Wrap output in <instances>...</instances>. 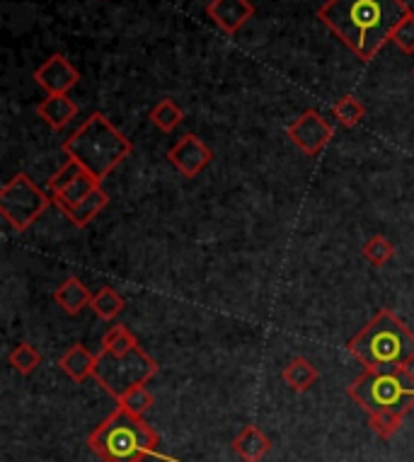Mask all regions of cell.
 I'll use <instances>...</instances> for the list:
<instances>
[{"label": "cell", "instance_id": "cell-1", "mask_svg": "<svg viewBox=\"0 0 414 462\" xmlns=\"http://www.w3.org/2000/svg\"><path fill=\"white\" fill-rule=\"evenodd\" d=\"M407 15V0H325L317 8V20L363 63L376 59Z\"/></svg>", "mask_w": 414, "mask_h": 462}, {"label": "cell", "instance_id": "cell-2", "mask_svg": "<svg viewBox=\"0 0 414 462\" xmlns=\"http://www.w3.org/2000/svg\"><path fill=\"white\" fill-rule=\"evenodd\" d=\"M347 349L371 371L409 368L414 364V332L398 318V312L383 308L349 339Z\"/></svg>", "mask_w": 414, "mask_h": 462}, {"label": "cell", "instance_id": "cell-3", "mask_svg": "<svg viewBox=\"0 0 414 462\" xmlns=\"http://www.w3.org/2000/svg\"><path fill=\"white\" fill-rule=\"evenodd\" d=\"M61 151L68 160H76L85 172L98 182H105L114 170L131 155L134 145L102 112H92L71 136Z\"/></svg>", "mask_w": 414, "mask_h": 462}, {"label": "cell", "instance_id": "cell-4", "mask_svg": "<svg viewBox=\"0 0 414 462\" xmlns=\"http://www.w3.org/2000/svg\"><path fill=\"white\" fill-rule=\"evenodd\" d=\"M88 446L102 462H144L148 457H160V436L146 424L144 417L131 414L119 407L88 436Z\"/></svg>", "mask_w": 414, "mask_h": 462}, {"label": "cell", "instance_id": "cell-5", "mask_svg": "<svg viewBox=\"0 0 414 462\" xmlns=\"http://www.w3.org/2000/svg\"><path fill=\"white\" fill-rule=\"evenodd\" d=\"M349 400H354L366 414L373 411H398L409 414L414 407V373L409 368L371 371L363 368L347 385Z\"/></svg>", "mask_w": 414, "mask_h": 462}, {"label": "cell", "instance_id": "cell-6", "mask_svg": "<svg viewBox=\"0 0 414 462\" xmlns=\"http://www.w3.org/2000/svg\"><path fill=\"white\" fill-rule=\"evenodd\" d=\"M158 371V361L148 351L141 349V344H138L134 351H128L124 356H114L109 351L99 349L92 378L98 380V385L105 387L114 400H119L121 394L128 393L131 387L144 385L151 378H155Z\"/></svg>", "mask_w": 414, "mask_h": 462}, {"label": "cell", "instance_id": "cell-7", "mask_svg": "<svg viewBox=\"0 0 414 462\" xmlns=\"http://www.w3.org/2000/svg\"><path fill=\"white\" fill-rule=\"evenodd\" d=\"M52 204V194L42 189L27 172H17L0 189V213L15 233L30 230Z\"/></svg>", "mask_w": 414, "mask_h": 462}, {"label": "cell", "instance_id": "cell-8", "mask_svg": "<svg viewBox=\"0 0 414 462\" xmlns=\"http://www.w3.org/2000/svg\"><path fill=\"white\" fill-rule=\"evenodd\" d=\"M287 136L298 145V151L313 158V155H320L332 143L334 126L317 109H306L296 122L288 124Z\"/></svg>", "mask_w": 414, "mask_h": 462}, {"label": "cell", "instance_id": "cell-9", "mask_svg": "<svg viewBox=\"0 0 414 462\" xmlns=\"http://www.w3.org/2000/svg\"><path fill=\"white\" fill-rule=\"evenodd\" d=\"M213 151L203 143L196 134H184L177 143L167 151V162L187 180L202 175L206 167L212 165Z\"/></svg>", "mask_w": 414, "mask_h": 462}, {"label": "cell", "instance_id": "cell-10", "mask_svg": "<svg viewBox=\"0 0 414 462\" xmlns=\"http://www.w3.org/2000/svg\"><path fill=\"white\" fill-rule=\"evenodd\" d=\"M34 83L46 95H68L80 83V73H78L76 66L68 61L63 53H53L34 70Z\"/></svg>", "mask_w": 414, "mask_h": 462}, {"label": "cell", "instance_id": "cell-11", "mask_svg": "<svg viewBox=\"0 0 414 462\" xmlns=\"http://www.w3.org/2000/svg\"><path fill=\"white\" fill-rule=\"evenodd\" d=\"M255 13L257 8L249 0H212L206 5V17L228 37L238 34L255 17Z\"/></svg>", "mask_w": 414, "mask_h": 462}, {"label": "cell", "instance_id": "cell-12", "mask_svg": "<svg viewBox=\"0 0 414 462\" xmlns=\"http://www.w3.org/2000/svg\"><path fill=\"white\" fill-rule=\"evenodd\" d=\"M233 453L240 457L242 462H262L271 450V440L269 436L259 429V426H242L240 433L235 436L233 443Z\"/></svg>", "mask_w": 414, "mask_h": 462}, {"label": "cell", "instance_id": "cell-13", "mask_svg": "<svg viewBox=\"0 0 414 462\" xmlns=\"http://www.w3.org/2000/svg\"><path fill=\"white\" fill-rule=\"evenodd\" d=\"M92 296H95V293H92L90 288L85 286L78 276H68V279L53 291V303L59 305L66 315H78V312H83L85 308H90Z\"/></svg>", "mask_w": 414, "mask_h": 462}, {"label": "cell", "instance_id": "cell-14", "mask_svg": "<svg viewBox=\"0 0 414 462\" xmlns=\"http://www.w3.org/2000/svg\"><path fill=\"white\" fill-rule=\"evenodd\" d=\"M95 365H98V354H92L85 344H73L59 358L61 371L66 373L71 380H76V383H85L88 378H92Z\"/></svg>", "mask_w": 414, "mask_h": 462}, {"label": "cell", "instance_id": "cell-15", "mask_svg": "<svg viewBox=\"0 0 414 462\" xmlns=\"http://www.w3.org/2000/svg\"><path fill=\"white\" fill-rule=\"evenodd\" d=\"M37 114L53 131H61L78 116V102L68 95H46L44 102L37 105Z\"/></svg>", "mask_w": 414, "mask_h": 462}, {"label": "cell", "instance_id": "cell-16", "mask_svg": "<svg viewBox=\"0 0 414 462\" xmlns=\"http://www.w3.org/2000/svg\"><path fill=\"white\" fill-rule=\"evenodd\" d=\"M281 380H284V385L291 387L294 393H308L310 387L320 380V371H317V365L313 364V361H308V358L296 356L284 365Z\"/></svg>", "mask_w": 414, "mask_h": 462}, {"label": "cell", "instance_id": "cell-17", "mask_svg": "<svg viewBox=\"0 0 414 462\" xmlns=\"http://www.w3.org/2000/svg\"><path fill=\"white\" fill-rule=\"evenodd\" d=\"M107 206H109V194H107L102 187L99 189H95L88 199H83L80 204L73 206V208H68L66 213V218L73 223V226L78 227H85V226H90L92 220L98 218L99 213L105 211Z\"/></svg>", "mask_w": 414, "mask_h": 462}, {"label": "cell", "instance_id": "cell-18", "mask_svg": "<svg viewBox=\"0 0 414 462\" xmlns=\"http://www.w3.org/2000/svg\"><path fill=\"white\" fill-rule=\"evenodd\" d=\"M102 187V182H98L95 177L90 175V172H83V175L78 177V180H73V182L68 184L66 189L61 191V194H56L53 199V206H59V211H68V208H73V206H78L83 199H88L95 189H99Z\"/></svg>", "mask_w": 414, "mask_h": 462}, {"label": "cell", "instance_id": "cell-19", "mask_svg": "<svg viewBox=\"0 0 414 462\" xmlns=\"http://www.w3.org/2000/svg\"><path fill=\"white\" fill-rule=\"evenodd\" d=\"M127 308V300L121 296L119 291H114L112 286H105L99 288L98 293L92 296V303H90V310L95 312V318L105 319V322H112L117 319L124 312Z\"/></svg>", "mask_w": 414, "mask_h": 462}, {"label": "cell", "instance_id": "cell-20", "mask_svg": "<svg viewBox=\"0 0 414 462\" xmlns=\"http://www.w3.org/2000/svg\"><path fill=\"white\" fill-rule=\"evenodd\" d=\"M151 124L155 129H160L163 134H173L177 126H182L184 122V112H182V106L170 97H163L158 105L151 109Z\"/></svg>", "mask_w": 414, "mask_h": 462}, {"label": "cell", "instance_id": "cell-21", "mask_svg": "<svg viewBox=\"0 0 414 462\" xmlns=\"http://www.w3.org/2000/svg\"><path fill=\"white\" fill-rule=\"evenodd\" d=\"M8 364L13 365V371L20 373L23 378H27V375H32L42 365V354H39L37 346L30 344V341H20L8 354Z\"/></svg>", "mask_w": 414, "mask_h": 462}, {"label": "cell", "instance_id": "cell-22", "mask_svg": "<svg viewBox=\"0 0 414 462\" xmlns=\"http://www.w3.org/2000/svg\"><path fill=\"white\" fill-rule=\"evenodd\" d=\"M332 116L337 119L344 129H356L366 116V106L362 99H356L354 95H344L332 105Z\"/></svg>", "mask_w": 414, "mask_h": 462}, {"label": "cell", "instance_id": "cell-23", "mask_svg": "<svg viewBox=\"0 0 414 462\" xmlns=\"http://www.w3.org/2000/svg\"><path fill=\"white\" fill-rule=\"evenodd\" d=\"M138 346V339L127 325H114L107 329L102 337V351H109L114 356H124L128 351H134Z\"/></svg>", "mask_w": 414, "mask_h": 462}, {"label": "cell", "instance_id": "cell-24", "mask_svg": "<svg viewBox=\"0 0 414 462\" xmlns=\"http://www.w3.org/2000/svg\"><path fill=\"white\" fill-rule=\"evenodd\" d=\"M362 254L371 266L381 269V266H385L392 257H395V245H392L385 236H371L369 240L363 243Z\"/></svg>", "mask_w": 414, "mask_h": 462}, {"label": "cell", "instance_id": "cell-25", "mask_svg": "<svg viewBox=\"0 0 414 462\" xmlns=\"http://www.w3.org/2000/svg\"><path fill=\"white\" fill-rule=\"evenodd\" d=\"M117 404L119 407H124V410H128L131 414H138V417H144L146 411L151 410L153 404H155V394L148 390V383H144V385H136L131 387L128 393H124L117 400Z\"/></svg>", "mask_w": 414, "mask_h": 462}, {"label": "cell", "instance_id": "cell-26", "mask_svg": "<svg viewBox=\"0 0 414 462\" xmlns=\"http://www.w3.org/2000/svg\"><path fill=\"white\" fill-rule=\"evenodd\" d=\"M402 421H405V414H398V411H373V414H369V426L378 439L383 440L395 439L402 429Z\"/></svg>", "mask_w": 414, "mask_h": 462}, {"label": "cell", "instance_id": "cell-27", "mask_svg": "<svg viewBox=\"0 0 414 462\" xmlns=\"http://www.w3.org/2000/svg\"><path fill=\"white\" fill-rule=\"evenodd\" d=\"M83 172L85 170L78 165L76 160H66V162H63V165H61L52 177H49L46 189H49V194H52V197H56V194H61V191L66 189L68 184L73 182V180H78V177L83 175Z\"/></svg>", "mask_w": 414, "mask_h": 462}, {"label": "cell", "instance_id": "cell-28", "mask_svg": "<svg viewBox=\"0 0 414 462\" xmlns=\"http://www.w3.org/2000/svg\"><path fill=\"white\" fill-rule=\"evenodd\" d=\"M390 42L398 46L402 53H414V13L407 15L402 23L398 24V30L392 32Z\"/></svg>", "mask_w": 414, "mask_h": 462}, {"label": "cell", "instance_id": "cell-29", "mask_svg": "<svg viewBox=\"0 0 414 462\" xmlns=\"http://www.w3.org/2000/svg\"><path fill=\"white\" fill-rule=\"evenodd\" d=\"M412 76H414V70H412Z\"/></svg>", "mask_w": 414, "mask_h": 462}]
</instances>
